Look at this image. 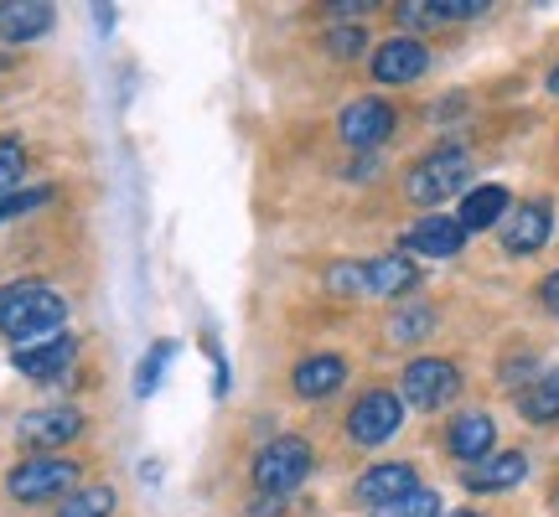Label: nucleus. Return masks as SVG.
Here are the masks:
<instances>
[{
	"instance_id": "obj_1",
	"label": "nucleus",
	"mask_w": 559,
	"mask_h": 517,
	"mask_svg": "<svg viewBox=\"0 0 559 517\" xmlns=\"http://www.w3.org/2000/svg\"><path fill=\"white\" fill-rule=\"evenodd\" d=\"M62 321H68V300L52 285H11V305H5L0 332L16 337V347H32V341L58 337Z\"/></svg>"
},
{
	"instance_id": "obj_2",
	"label": "nucleus",
	"mask_w": 559,
	"mask_h": 517,
	"mask_svg": "<svg viewBox=\"0 0 559 517\" xmlns=\"http://www.w3.org/2000/svg\"><path fill=\"white\" fill-rule=\"evenodd\" d=\"M415 258L404 254H383V258H368V264H332L326 269V285L337 290V296H404V290H415Z\"/></svg>"
},
{
	"instance_id": "obj_3",
	"label": "nucleus",
	"mask_w": 559,
	"mask_h": 517,
	"mask_svg": "<svg viewBox=\"0 0 559 517\" xmlns=\"http://www.w3.org/2000/svg\"><path fill=\"white\" fill-rule=\"evenodd\" d=\"M466 177H472V160H466V151H456V145H440V151H430V156H425L415 171L404 177V192H409V202H419V207H436V202L456 197L461 187H466Z\"/></svg>"
},
{
	"instance_id": "obj_4",
	"label": "nucleus",
	"mask_w": 559,
	"mask_h": 517,
	"mask_svg": "<svg viewBox=\"0 0 559 517\" xmlns=\"http://www.w3.org/2000/svg\"><path fill=\"white\" fill-rule=\"evenodd\" d=\"M306 477H311V445L300 435L270 440L260 456H254V486H260L264 497H285V492H296Z\"/></svg>"
},
{
	"instance_id": "obj_5",
	"label": "nucleus",
	"mask_w": 559,
	"mask_h": 517,
	"mask_svg": "<svg viewBox=\"0 0 559 517\" xmlns=\"http://www.w3.org/2000/svg\"><path fill=\"white\" fill-rule=\"evenodd\" d=\"M79 492V460H58V456H32L11 471V497L16 502H52Z\"/></svg>"
},
{
	"instance_id": "obj_6",
	"label": "nucleus",
	"mask_w": 559,
	"mask_h": 517,
	"mask_svg": "<svg viewBox=\"0 0 559 517\" xmlns=\"http://www.w3.org/2000/svg\"><path fill=\"white\" fill-rule=\"evenodd\" d=\"M400 419H404L400 394L373 388V394H362L358 404H353V414H347V435L358 440V445H383V440H394Z\"/></svg>"
},
{
	"instance_id": "obj_7",
	"label": "nucleus",
	"mask_w": 559,
	"mask_h": 517,
	"mask_svg": "<svg viewBox=\"0 0 559 517\" xmlns=\"http://www.w3.org/2000/svg\"><path fill=\"white\" fill-rule=\"evenodd\" d=\"M461 388V373L456 362L445 358H419L404 368V398L415 404V409H440V404H451Z\"/></svg>"
},
{
	"instance_id": "obj_8",
	"label": "nucleus",
	"mask_w": 559,
	"mask_h": 517,
	"mask_svg": "<svg viewBox=\"0 0 559 517\" xmlns=\"http://www.w3.org/2000/svg\"><path fill=\"white\" fill-rule=\"evenodd\" d=\"M342 140L353 145V151H379L383 140L394 135V109L383 99H358V104H347L342 109V120H337Z\"/></svg>"
},
{
	"instance_id": "obj_9",
	"label": "nucleus",
	"mask_w": 559,
	"mask_h": 517,
	"mask_svg": "<svg viewBox=\"0 0 559 517\" xmlns=\"http://www.w3.org/2000/svg\"><path fill=\"white\" fill-rule=\"evenodd\" d=\"M73 358H79V341L73 337H47V341H32V347H16V352H11L21 378H37V383L62 378V373L73 368Z\"/></svg>"
},
{
	"instance_id": "obj_10",
	"label": "nucleus",
	"mask_w": 559,
	"mask_h": 517,
	"mask_svg": "<svg viewBox=\"0 0 559 517\" xmlns=\"http://www.w3.org/2000/svg\"><path fill=\"white\" fill-rule=\"evenodd\" d=\"M425 68H430V52L415 37H394L373 52V79L379 83H415Z\"/></svg>"
},
{
	"instance_id": "obj_11",
	"label": "nucleus",
	"mask_w": 559,
	"mask_h": 517,
	"mask_svg": "<svg viewBox=\"0 0 559 517\" xmlns=\"http://www.w3.org/2000/svg\"><path fill=\"white\" fill-rule=\"evenodd\" d=\"M466 249V228L456 218H419L404 233V254H425V258H456Z\"/></svg>"
},
{
	"instance_id": "obj_12",
	"label": "nucleus",
	"mask_w": 559,
	"mask_h": 517,
	"mask_svg": "<svg viewBox=\"0 0 559 517\" xmlns=\"http://www.w3.org/2000/svg\"><path fill=\"white\" fill-rule=\"evenodd\" d=\"M549 228H555V218H549V207H544V202L513 207V213L502 218V249H508V254H534V249H544Z\"/></svg>"
},
{
	"instance_id": "obj_13",
	"label": "nucleus",
	"mask_w": 559,
	"mask_h": 517,
	"mask_svg": "<svg viewBox=\"0 0 559 517\" xmlns=\"http://www.w3.org/2000/svg\"><path fill=\"white\" fill-rule=\"evenodd\" d=\"M415 486H419V481H415V466H404V460H389V466H373V471H362L358 502H368V507H383V502L409 497Z\"/></svg>"
},
{
	"instance_id": "obj_14",
	"label": "nucleus",
	"mask_w": 559,
	"mask_h": 517,
	"mask_svg": "<svg viewBox=\"0 0 559 517\" xmlns=\"http://www.w3.org/2000/svg\"><path fill=\"white\" fill-rule=\"evenodd\" d=\"M296 394L300 398H326V394H337L342 383H347V362L332 358V352H321V358H306L296 362Z\"/></svg>"
},
{
	"instance_id": "obj_15",
	"label": "nucleus",
	"mask_w": 559,
	"mask_h": 517,
	"mask_svg": "<svg viewBox=\"0 0 559 517\" xmlns=\"http://www.w3.org/2000/svg\"><path fill=\"white\" fill-rule=\"evenodd\" d=\"M83 430V414L79 409H37V414L21 419V440L26 445H62Z\"/></svg>"
},
{
	"instance_id": "obj_16",
	"label": "nucleus",
	"mask_w": 559,
	"mask_h": 517,
	"mask_svg": "<svg viewBox=\"0 0 559 517\" xmlns=\"http://www.w3.org/2000/svg\"><path fill=\"white\" fill-rule=\"evenodd\" d=\"M523 477H528V460H523L519 450H508V456L477 460V466L466 471V486H472V492H508V486H519Z\"/></svg>"
},
{
	"instance_id": "obj_17",
	"label": "nucleus",
	"mask_w": 559,
	"mask_h": 517,
	"mask_svg": "<svg viewBox=\"0 0 559 517\" xmlns=\"http://www.w3.org/2000/svg\"><path fill=\"white\" fill-rule=\"evenodd\" d=\"M492 440H498V424L487 414H461L456 424H451V456L477 466V460L492 456Z\"/></svg>"
},
{
	"instance_id": "obj_18",
	"label": "nucleus",
	"mask_w": 559,
	"mask_h": 517,
	"mask_svg": "<svg viewBox=\"0 0 559 517\" xmlns=\"http://www.w3.org/2000/svg\"><path fill=\"white\" fill-rule=\"evenodd\" d=\"M47 26H52V5H41V0H11L5 16H0V37L32 41V37H41Z\"/></svg>"
},
{
	"instance_id": "obj_19",
	"label": "nucleus",
	"mask_w": 559,
	"mask_h": 517,
	"mask_svg": "<svg viewBox=\"0 0 559 517\" xmlns=\"http://www.w3.org/2000/svg\"><path fill=\"white\" fill-rule=\"evenodd\" d=\"M508 218V192L502 187H477V192H466V202H461V228L466 233H477V228H492V223Z\"/></svg>"
},
{
	"instance_id": "obj_20",
	"label": "nucleus",
	"mask_w": 559,
	"mask_h": 517,
	"mask_svg": "<svg viewBox=\"0 0 559 517\" xmlns=\"http://www.w3.org/2000/svg\"><path fill=\"white\" fill-rule=\"evenodd\" d=\"M519 409H523V419H534V424H555L559 419V373H539V378L519 394Z\"/></svg>"
},
{
	"instance_id": "obj_21",
	"label": "nucleus",
	"mask_w": 559,
	"mask_h": 517,
	"mask_svg": "<svg viewBox=\"0 0 559 517\" xmlns=\"http://www.w3.org/2000/svg\"><path fill=\"white\" fill-rule=\"evenodd\" d=\"M115 513V492L109 486H83L58 507V517H109Z\"/></svg>"
},
{
	"instance_id": "obj_22",
	"label": "nucleus",
	"mask_w": 559,
	"mask_h": 517,
	"mask_svg": "<svg viewBox=\"0 0 559 517\" xmlns=\"http://www.w3.org/2000/svg\"><path fill=\"white\" fill-rule=\"evenodd\" d=\"M373 517H440V497H436V492H425V486H415L409 497L373 507Z\"/></svg>"
},
{
	"instance_id": "obj_23",
	"label": "nucleus",
	"mask_w": 559,
	"mask_h": 517,
	"mask_svg": "<svg viewBox=\"0 0 559 517\" xmlns=\"http://www.w3.org/2000/svg\"><path fill=\"white\" fill-rule=\"evenodd\" d=\"M171 352H177L171 341H160V347H151V352H145V362H140V373H135V394H140V398L156 394V383H160V373H166Z\"/></svg>"
},
{
	"instance_id": "obj_24",
	"label": "nucleus",
	"mask_w": 559,
	"mask_h": 517,
	"mask_svg": "<svg viewBox=\"0 0 559 517\" xmlns=\"http://www.w3.org/2000/svg\"><path fill=\"white\" fill-rule=\"evenodd\" d=\"M436 326V311H425V305H409V311H400V316L389 321V337L394 341H419L425 332Z\"/></svg>"
},
{
	"instance_id": "obj_25",
	"label": "nucleus",
	"mask_w": 559,
	"mask_h": 517,
	"mask_svg": "<svg viewBox=\"0 0 559 517\" xmlns=\"http://www.w3.org/2000/svg\"><path fill=\"white\" fill-rule=\"evenodd\" d=\"M52 202V187H32V192H0V223L21 218V213H37Z\"/></svg>"
},
{
	"instance_id": "obj_26",
	"label": "nucleus",
	"mask_w": 559,
	"mask_h": 517,
	"mask_svg": "<svg viewBox=\"0 0 559 517\" xmlns=\"http://www.w3.org/2000/svg\"><path fill=\"white\" fill-rule=\"evenodd\" d=\"M26 171V151H21V140H0V192H11Z\"/></svg>"
},
{
	"instance_id": "obj_27",
	"label": "nucleus",
	"mask_w": 559,
	"mask_h": 517,
	"mask_svg": "<svg viewBox=\"0 0 559 517\" xmlns=\"http://www.w3.org/2000/svg\"><path fill=\"white\" fill-rule=\"evenodd\" d=\"M430 21H466V16H481L487 0H425Z\"/></svg>"
},
{
	"instance_id": "obj_28",
	"label": "nucleus",
	"mask_w": 559,
	"mask_h": 517,
	"mask_svg": "<svg viewBox=\"0 0 559 517\" xmlns=\"http://www.w3.org/2000/svg\"><path fill=\"white\" fill-rule=\"evenodd\" d=\"M326 41H332V52H337V58H353V52L362 47V26H337Z\"/></svg>"
},
{
	"instance_id": "obj_29",
	"label": "nucleus",
	"mask_w": 559,
	"mask_h": 517,
	"mask_svg": "<svg viewBox=\"0 0 559 517\" xmlns=\"http://www.w3.org/2000/svg\"><path fill=\"white\" fill-rule=\"evenodd\" d=\"M539 300H544V305H549V311H555V316H559V269H555V275H549V279H544V285H539Z\"/></svg>"
},
{
	"instance_id": "obj_30",
	"label": "nucleus",
	"mask_w": 559,
	"mask_h": 517,
	"mask_svg": "<svg viewBox=\"0 0 559 517\" xmlns=\"http://www.w3.org/2000/svg\"><path fill=\"white\" fill-rule=\"evenodd\" d=\"M373 171H379V160H373V156H362V160H358V166H353V171H347V177H358V181H368V177H373Z\"/></svg>"
},
{
	"instance_id": "obj_31",
	"label": "nucleus",
	"mask_w": 559,
	"mask_h": 517,
	"mask_svg": "<svg viewBox=\"0 0 559 517\" xmlns=\"http://www.w3.org/2000/svg\"><path fill=\"white\" fill-rule=\"evenodd\" d=\"M280 513H285V502H280V497H264V507H254L249 517H280Z\"/></svg>"
},
{
	"instance_id": "obj_32",
	"label": "nucleus",
	"mask_w": 559,
	"mask_h": 517,
	"mask_svg": "<svg viewBox=\"0 0 559 517\" xmlns=\"http://www.w3.org/2000/svg\"><path fill=\"white\" fill-rule=\"evenodd\" d=\"M5 305H11V290H0V321H5Z\"/></svg>"
},
{
	"instance_id": "obj_33",
	"label": "nucleus",
	"mask_w": 559,
	"mask_h": 517,
	"mask_svg": "<svg viewBox=\"0 0 559 517\" xmlns=\"http://www.w3.org/2000/svg\"><path fill=\"white\" fill-rule=\"evenodd\" d=\"M549 94H559V68H555V73H549Z\"/></svg>"
},
{
	"instance_id": "obj_34",
	"label": "nucleus",
	"mask_w": 559,
	"mask_h": 517,
	"mask_svg": "<svg viewBox=\"0 0 559 517\" xmlns=\"http://www.w3.org/2000/svg\"><path fill=\"white\" fill-rule=\"evenodd\" d=\"M5 5H11V0H0V16H5Z\"/></svg>"
},
{
	"instance_id": "obj_35",
	"label": "nucleus",
	"mask_w": 559,
	"mask_h": 517,
	"mask_svg": "<svg viewBox=\"0 0 559 517\" xmlns=\"http://www.w3.org/2000/svg\"><path fill=\"white\" fill-rule=\"evenodd\" d=\"M451 517H477V513H451Z\"/></svg>"
}]
</instances>
